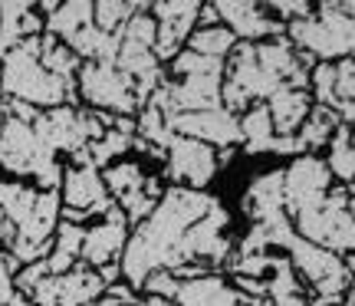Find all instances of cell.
I'll return each mask as SVG.
<instances>
[{"mask_svg": "<svg viewBox=\"0 0 355 306\" xmlns=\"http://www.w3.org/2000/svg\"><path fill=\"white\" fill-rule=\"evenodd\" d=\"M345 188H349V214L355 221V185H345Z\"/></svg>", "mask_w": 355, "mask_h": 306, "instance_id": "836d02e7", "label": "cell"}, {"mask_svg": "<svg viewBox=\"0 0 355 306\" xmlns=\"http://www.w3.org/2000/svg\"><path fill=\"white\" fill-rule=\"evenodd\" d=\"M220 198L211 192H191V188H175L168 185L162 201L139 228H132L128 244L122 250V283L141 294V283L155 270H178L181 267V244L198 221H201Z\"/></svg>", "mask_w": 355, "mask_h": 306, "instance_id": "6da1fadb", "label": "cell"}, {"mask_svg": "<svg viewBox=\"0 0 355 306\" xmlns=\"http://www.w3.org/2000/svg\"><path fill=\"white\" fill-rule=\"evenodd\" d=\"M132 139H135V135H125V132H119V128H105V135L89 145V158H92V165L102 171V168H109L112 162L125 158V155L132 152Z\"/></svg>", "mask_w": 355, "mask_h": 306, "instance_id": "484cf974", "label": "cell"}, {"mask_svg": "<svg viewBox=\"0 0 355 306\" xmlns=\"http://www.w3.org/2000/svg\"><path fill=\"white\" fill-rule=\"evenodd\" d=\"M43 33V17L37 13V3L30 0H3L0 3V40L13 50L17 43L33 40Z\"/></svg>", "mask_w": 355, "mask_h": 306, "instance_id": "9a60e30c", "label": "cell"}, {"mask_svg": "<svg viewBox=\"0 0 355 306\" xmlns=\"http://www.w3.org/2000/svg\"><path fill=\"white\" fill-rule=\"evenodd\" d=\"M220 20H217V10L214 3H201V13H198V26H217Z\"/></svg>", "mask_w": 355, "mask_h": 306, "instance_id": "1f68e13d", "label": "cell"}, {"mask_svg": "<svg viewBox=\"0 0 355 306\" xmlns=\"http://www.w3.org/2000/svg\"><path fill=\"white\" fill-rule=\"evenodd\" d=\"M336 128H339V115L332 112V109H326V105H313L309 115H306V122L300 126V132H296V139H300L306 155H316L319 148L329 145Z\"/></svg>", "mask_w": 355, "mask_h": 306, "instance_id": "7402d4cb", "label": "cell"}, {"mask_svg": "<svg viewBox=\"0 0 355 306\" xmlns=\"http://www.w3.org/2000/svg\"><path fill=\"white\" fill-rule=\"evenodd\" d=\"M214 10L220 26H227L237 43H260V40L286 33V24L273 20L263 3L257 0H217Z\"/></svg>", "mask_w": 355, "mask_h": 306, "instance_id": "7c38bea8", "label": "cell"}, {"mask_svg": "<svg viewBox=\"0 0 355 306\" xmlns=\"http://www.w3.org/2000/svg\"><path fill=\"white\" fill-rule=\"evenodd\" d=\"M329 155L322 158L326 162V168H329L332 181H339V185H355V145H352V128L343 126L339 122V128L332 132L329 139Z\"/></svg>", "mask_w": 355, "mask_h": 306, "instance_id": "ffe728a7", "label": "cell"}, {"mask_svg": "<svg viewBox=\"0 0 355 306\" xmlns=\"http://www.w3.org/2000/svg\"><path fill=\"white\" fill-rule=\"evenodd\" d=\"M343 264H345V270H349V277L355 280V250L349 257H343Z\"/></svg>", "mask_w": 355, "mask_h": 306, "instance_id": "d6a6232c", "label": "cell"}, {"mask_svg": "<svg viewBox=\"0 0 355 306\" xmlns=\"http://www.w3.org/2000/svg\"><path fill=\"white\" fill-rule=\"evenodd\" d=\"M217 152L204 142L171 135L165 148V178L175 188H191V192H207L211 181L217 178Z\"/></svg>", "mask_w": 355, "mask_h": 306, "instance_id": "52a82bcc", "label": "cell"}, {"mask_svg": "<svg viewBox=\"0 0 355 306\" xmlns=\"http://www.w3.org/2000/svg\"><path fill=\"white\" fill-rule=\"evenodd\" d=\"M309 96H313V102L316 105H326V109H332L336 112V105H339V99H336V63H316L313 69H309Z\"/></svg>", "mask_w": 355, "mask_h": 306, "instance_id": "83f0119b", "label": "cell"}, {"mask_svg": "<svg viewBox=\"0 0 355 306\" xmlns=\"http://www.w3.org/2000/svg\"><path fill=\"white\" fill-rule=\"evenodd\" d=\"M53 290H56V306H89L105 296V283L96 270L76 264L69 273L53 277Z\"/></svg>", "mask_w": 355, "mask_h": 306, "instance_id": "2e32d148", "label": "cell"}, {"mask_svg": "<svg viewBox=\"0 0 355 306\" xmlns=\"http://www.w3.org/2000/svg\"><path fill=\"white\" fill-rule=\"evenodd\" d=\"M0 99H3V96H0Z\"/></svg>", "mask_w": 355, "mask_h": 306, "instance_id": "8d00e7d4", "label": "cell"}, {"mask_svg": "<svg viewBox=\"0 0 355 306\" xmlns=\"http://www.w3.org/2000/svg\"><path fill=\"white\" fill-rule=\"evenodd\" d=\"M352 132H355V126H352Z\"/></svg>", "mask_w": 355, "mask_h": 306, "instance_id": "d590c367", "label": "cell"}, {"mask_svg": "<svg viewBox=\"0 0 355 306\" xmlns=\"http://www.w3.org/2000/svg\"><path fill=\"white\" fill-rule=\"evenodd\" d=\"M175 303L178 306H250V300L243 294H237L230 287V280H224L220 273H207V277L181 283Z\"/></svg>", "mask_w": 355, "mask_h": 306, "instance_id": "4fadbf2b", "label": "cell"}, {"mask_svg": "<svg viewBox=\"0 0 355 306\" xmlns=\"http://www.w3.org/2000/svg\"><path fill=\"white\" fill-rule=\"evenodd\" d=\"M336 99L355 102V60H339L336 63Z\"/></svg>", "mask_w": 355, "mask_h": 306, "instance_id": "f546056e", "label": "cell"}, {"mask_svg": "<svg viewBox=\"0 0 355 306\" xmlns=\"http://www.w3.org/2000/svg\"><path fill=\"white\" fill-rule=\"evenodd\" d=\"M0 171L10 181H26L40 192H60L63 162L43 145L37 128L7 115L0 126Z\"/></svg>", "mask_w": 355, "mask_h": 306, "instance_id": "3957f363", "label": "cell"}, {"mask_svg": "<svg viewBox=\"0 0 355 306\" xmlns=\"http://www.w3.org/2000/svg\"><path fill=\"white\" fill-rule=\"evenodd\" d=\"M145 181H148V171L139 158H119L109 168H102V185H105V192L115 204L128 194H139L145 188Z\"/></svg>", "mask_w": 355, "mask_h": 306, "instance_id": "ac0fdd59", "label": "cell"}, {"mask_svg": "<svg viewBox=\"0 0 355 306\" xmlns=\"http://www.w3.org/2000/svg\"><path fill=\"white\" fill-rule=\"evenodd\" d=\"M128 228L125 214L112 207L109 214H102L96 224H86V237H83V250H79V264L89 270H102L105 264H119L122 250L128 244Z\"/></svg>", "mask_w": 355, "mask_h": 306, "instance_id": "8fae6325", "label": "cell"}, {"mask_svg": "<svg viewBox=\"0 0 355 306\" xmlns=\"http://www.w3.org/2000/svg\"><path fill=\"white\" fill-rule=\"evenodd\" d=\"M135 135H139L141 142H148L152 148L165 152L168 142H171V128H168L165 112H162L158 105H152V102H145L139 109V115H135Z\"/></svg>", "mask_w": 355, "mask_h": 306, "instance_id": "d4e9b609", "label": "cell"}, {"mask_svg": "<svg viewBox=\"0 0 355 306\" xmlns=\"http://www.w3.org/2000/svg\"><path fill=\"white\" fill-rule=\"evenodd\" d=\"M40 63H43L46 73L60 76L63 83H76V73H79V66H83V60L56 37L40 33Z\"/></svg>", "mask_w": 355, "mask_h": 306, "instance_id": "603a6c76", "label": "cell"}, {"mask_svg": "<svg viewBox=\"0 0 355 306\" xmlns=\"http://www.w3.org/2000/svg\"><path fill=\"white\" fill-rule=\"evenodd\" d=\"M76 99H83V109L109 115H139L135 83L115 63H83L76 73Z\"/></svg>", "mask_w": 355, "mask_h": 306, "instance_id": "5b68a950", "label": "cell"}, {"mask_svg": "<svg viewBox=\"0 0 355 306\" xmlns=\"http://www.w3.org/2000/svg\"><path fill=\"white\" fill-rule=\"evenodd\" d=\"M135 10H139V3H128V0H99V3H92V24L102 33H122V26L128 24V17Z\"/></svg>", "mask_w": 355, "mask_h": 306, "instance_id": "4316f807", "label": "cell"}, {"mask_svg": "<svg viewBox=\"0 0 355 306\" xmlns=\"http://www.w3.org/2000/svg\"><path fill=\"white\" fill-rule=\"evenodd\" d=\"M60 201L66 211H76V214L92 217L109 214L115 207V201L109 198L105 185H102V171L92 165L89 148L76 152L69 158V165H63V181H60Z\"/></svg>", "mask_w": 355, "mask_h": 306, "instance_id": "8992f818", "label": "cell"}, {"mask_svg": "<svg viewBox=\"0 0 355 306\" xmlns=\"http://www.w3.org/2000/svg\"><path fill=\"white\" fill-rule=\"evenodd\" d=\"M89 306H125V303H115L109 296H102V300H96V303H89Z\"/></svg>", "mask_w": 355, "mask_h": 306, "instance_id": "e575fe53", "label": "cell"}, {"mask_svg": "<svg viewBox=\"0 0 355 306\" xmlns=\"http://www.w3.org/2000/svg\"><path fill=\"white\" fill-rule=\"evenodd\" d=\"M332 188V175L319 155H296L290 165L283 168V211L286 217H296L316 207L326 192Z\"/></svg>", "mask_w": 355, "mask_h": 306, "instance_id": "ba28073f", "label": "cell"}, {"mask_svg": "<svg viewBox=\"0 0 355 306\" xmlns=\"http://www.w3.org/2000/svg\"><path fill=\"white\" fill-rule=\"evenodd\" d=\"M313 105H316V102H313V96L306 90H290V86L277 90L266 99V109H270V119H273V132L283 135V139L296 135Z\"/></svg>", "mask_w": 355, "mask_h": 306, "instance_id": "5bb4252c", "label": "cell"}, {"mask_svg": "<svg viewBox=\"0 0 355 306\" xmlns=\"http://www.w3.org/2000/svg\"><path fill=\"white\" fill-rule=\"evenodd\" d=\"M148 13H152L155 26H158L152 53H155V60L165 66L184 50L188 37L198 30L201 3L198 0H158V3H148Z\"/></svg>", "mask_w": 355, "mask_h": 306, "instance_id": "9c48e42d", "label": "cell"}, {"mask_svg": "<svg viewBox=\"0 0 355 306\" xmlns=\"http://www.w3.org/2000/svg\"><path fill=\"white\" fill-rule=\"evenodd\" d=\"M234 46H237L234 33L220 24L217 26H198V30L188 37V43H184V50L198 53V56H211V60H227Z\"/></svg>", "mask_w": 355, "mask_h": 306, "instance_id": "cb8c5ba5", "label": "cell"}, {"mask_svg": "<svg viewBox=\"0 0 355 306\" xmlns=\"http://www.w3.org/2000/svg\"><path fill=\"white\" fill-rule=\"evenodd\" d=\"M277 132H273V119H270V109H266V102H254L247 112L241 115V145L247 158H257V155H263V145L273 139Z\"/></svg>", "mask_w": 355, "mask_h": 306, "instance_id": "44dd1931", "label": "cell"}, {"mask_svg": "<svg viewBox=\"0 0 355 306\" xmlns=\"http://www.w3.org/2000/svg\"><path fill=\"white\" fill-rule=\"evenodd\" d=\"M171 135H184V139L204 142L211 145L214 152L220 148H237L241 145V119L234 112H227L224 105L220 109H207V112H184V115H171L168 119Z\"/></svg>", "mask_w": 355, "mask_h": 306, "instance_id": "30bf717a", "label": "cell"}, {"mask_svg": "<svg viewBox=\"0 0 355 306\" xmlns=\"http://www.w3.org/2000/svg\"><path fill=\"white\" fill-rule=\"evenodd\" d=\"M83 237H86V228L79 224H69V221H60V228L53 234V247L46 254V273L50 277H63L79 264V250H83Z\"/></svg>", "mask_w": 355, "mask_h": 306, "instance_id": "e0dca14e", "label": "cell"}, {"mask_svg": "<svg viewBox=\"0 0 355 306\" xmlns=\"http://www.w3.org/2000/svg\"><path fill=\"white\" fill-rule=\"evenodd\" d=\"M92 26V3L89 0H69V3H60L56 10L43 20V33L56 37L60 43H69L79 30Z\"/></svg>", "mask_w": 355, "mask_h": 306, "instance_id": "d6986e66", "label": "cell"}, {"mask_svg": "<svg viewBox=\"0 0 355 306\" xmlns=\"http://www.w3.org/2000/svg\"><path fill=\"white\" fill-rule=\"evenodd\" d=\"M250 306H309L306 296H286V300H250Z\"/></svg>", "mask_w": 355, "mask_h": 306, "instance_id": "4dcf8cb0", "label": "cell"}, {"mask_svg": "<svg viewBox=\"0 0 355 306\" xmlns=\"http://www.w3.org/2000/svg\"><path fill=\"white\" fill-rule=\"evenodd\" d=\"M178 287H181V280H178L171 270H155V273H148V277H145V283H141V294H145V296H158V300H171V303H175Z\"/></svg>", "mask_w": 355, "mask_h": 306, "instance_id": "f1b7e54d", "label": "cell"}, {"mask_svg": "<svg viewBox=\"0 0 355 306\" xmlns=\"http://www.w3.org/2000/svg\"><path fill=\"white\" fill-rule=\"evenodd\" d=\"M0 96L7 102H26L40 112L79 105L76 83H63L40 63V37L17 43L0 63Z\"/></svg>", "mask_w": 355, "mask_h": 306, "instance_id": "7a4b0ae2", "label": "cell"}, {"mask_svg": "<svg viewBox=\"0 0 355 306\" xmlns=\"http://www.w3.org/2000/svg\"><path fill=\"white\" fill-rule=\"evenodd\" d=\"M290 224L303 241L316 244V247H322V250H329L336 257H349L355 250V221L349 214V188L345 185L332 181L326 198L316 207L296 214Z\"/></svg>", "mask_w": 355, "mask_h": 306, "instance_id": "277c9868", "label": "cell"}]
</instances>
